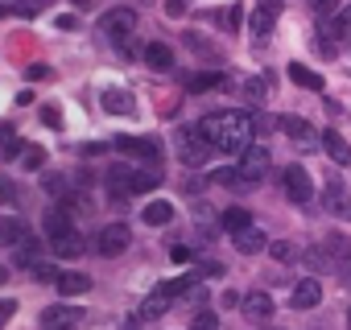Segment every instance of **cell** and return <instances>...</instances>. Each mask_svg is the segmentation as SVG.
Listing matches in <instances>:
<instances>
[{
  "mask_svg": "<svg viewBox=\"0 0 351 330\" xmlns=\"http://www.w3.org/2000/svg\"><path fill=\"white\" fill-rule=\"evenodd\" d=\"M21 165H25V170H42V165H46V153H42V149H25V153H21Z\"/></svg>",
  "mask_w": 351,
  "mask_h": 330,
  "instance_id": "d590c367",
  "label": "cell"
},
{
  "mask_svg": "<svg viewBox=\"0 0 351 330\" xmlns=\"http://www.w3.org/2000/svg\"><path fill=\"white\" fill-rule=\"evenodd\" d=\"M265 87H269V79H244L240 83V95L256 103V99H265Z\"/></svg>",
  "mask_w": 351,
  "mask_h": 330,
  "instance_id": "f546056e",
  "label": "cell"
},
{
  "mask_svg": "<svg viewBox=\"0 0 351 330\" xmlns=\"http://www.w3.org/2000/svg\"><path fill=\"white\" fill-rule=\"evenodd\" d=\"M322 199H326V211H330V215H343V219H351V207H347V194H343V190H339L335 182L326 186V194H322Z\"/></svg>",
  "mask_w": 351,
  "mask_h": 330,
  "instance_id": "484cf974",
  "label": "cell"
},
{
  "mask_svg": "<svg viewBox=\"0 0 351 330\" xmlns=\"http://www.w3.org/2000/svg\"><path fill=\"white\" fill-rule=\"evenodd\" d=\"M277 128H281V132H289L298 149H306V153H310V149H318V132H314L302 116H281V120H277Z\"/></svg>",
  "mask_w": 351,
  "mask_h": 330,
  "instance_id": "9c48e42d",
  "label": "cell"
},
{
  "mask_svg": "<svg viewBox=\"0 0 351 330\" xmlns=\"http://www.w3.org/2000/svg\"><path fill=\"white\" fill-rule=\"evenodd\" d=\"M281 186H285V194H289L298 207H306L310 194H314V182H310V174L302 170V165H285V170H281Z\"/></svg>",
  "mask_w": 351,
  "mask_h": 330,
  "instance_id": "3957f363",
  "label": "cell"
},
{
  "mask_svg": "<svg viewBox=\"0 0 351 330\" xmlns=\"http://www.w3.org/2000/svg\"><path fill=\"white\" fill-rule=\"evenodd\" d=\"M42 231H46V240L54 244V240H62V236H71V231H75V215H71L62 203H54V207L42 215Z\"/></svg>",
  "mask_w": 351,
  "mask_h": 330,
  "instance_id": "52a82bcc",
  "label": "cell"
},
{
  "mask_svg": "<svg viewBox=\"0 0 351 330\" xmlns=\"http://www.w3.org/2000/svg\"><path fill=\"white\" fill-rule=\"evenodd\" d=\"M273 21H277L273 13H265V9H256V13H252V21H248V29H252L256 38H265V34L273 29Z\"/></svg>",
  "mask_w": 351,
  "mask_h": 330,
  "instance_id": "f1b7e54d",
  "label": "cell"
},
{
  "mask_svg": "<svg viewBox=\"0 0 351 330\" xmlns=\"http://www.w3.org/2000/svg\"><path fill=\"white\" fill-rule=\"evenodd\" d=\"M322 301V285L314 281V277H306V281H298L293 285V297H289V305L293 309H314Z\"/></svg>",
  "mask_w": 351,
  "mask_h": 330,
  "instance_id": "4fadbf2b",
  "label": "cell"
},
{
  "mask_svg": "<svg viewBox=\"0 0 351 330\" xmlns=\"http://www.w3.org/2000/svg\"><path fill=\"white\" fill-rule=\"evenodd\" d=\"M199 285V277L191 272V277H178V281H165V285H157L149 297H145V305H141V322H153V318H161L173 301H178L182 293H191Z\"/></svg>",
  "mask_w": 351,
  "mask_h": 330,
  "instance_id": "7a4b0ae2",
  "label": "cell"
},
{
  "mask_svg": "<svg viewBox=\"0 0 351 330\" xmlns=\"http://www.w3.org/2000/svg\"><path fill=\"white\" fill-rule=\"evenodd\" d=\"M17 264H21V268H38V240L25 236V240L17 244Z\"/></svg>",
  "mask_w": 351,
  "mask_h": 330,
  "instance_id": "4316f807",
  "label": "cell"
},
{
  "mask_svg": "<svg viewBox=\"0 0 351 330\" xmlns=\"http://www.w3.org/2000/svg\"><path fill=\"white\" fill-rule=\"evenodd\" d=\"M261 9H265V13H273V17H277V13H281V0H261Z\"/></svg>",
  "mask_w": 351,
  "mask_h": 330,
  "instance_id": "7dc6e473",
  "label": "cell"
},
{
  "mask_svg": "<svg viewBox=\"0 0 351 330\" xmlns=\"http://www.w3.org/2000/svg\"><path fill=\"white\" fill-rule=\"evenodd\" d=\"M347 330H351V314H347Z\"/></svg>",
  "mask_w": 351,
  "mask_h": 330,
  "instance_id": "f5cc1de1",
  "label": "cell"
},
{
  "mask_svg": "<svg viewBox=\"0 0 351 330\" xmlns=\"http://www.w3.org/2000/svg\"><path fill=\"white\" fill-rule=\"evenodd\" d=\"M191 330H219L215 309H199V314H195V322H191Z\"/></svg>",
  "mask_w": 351,
  "mask_h": 330,
  "instance_id": "e575fe53",
  "label": "cell"
},
{
  "mask_svg": "<svg viewBox=\"0 0 351 330\" xmlns=\"http://www.w3.org/2000/svg\"><path fill=\"white\" fill-rule=\"evenodd\" d=\"M124 330H136V322H132V326H124Z\"/></svg>",
  "mask_w": 351,
  "mask_h": 330,
  "instance_id": "816d5d0a",
  "label": "cell"
},
{
  "mask_svg": "<svg viewBox=\"0 0 351 330\" xmlns=\"http://www.w3.org/2000/svg\"><path fill=\"white\" fill-rule=\"evenodd\" d=\"M195 277H223V264H219V260H203V264L195 268Z\"/></svg>",
  "mask_w": 351,
  "mask_h": 330,
  "instance_id": "74e56055",
  "label": "cell"
},
{
  "mask_svg": "<svg viewBox=\"0 0 351 330\" xmlns=\"http://www.w3.org/2000/svg\"><path fill=\"white\" fill-rule=\"evenodd\" d=\"M141 219H145L149 227H161V223L173 219V203H149V207L141 211Z\"/></svg>",
  "mask_w": 351,
  "mask_h": 330,
  "instance_id": "cb8c5ba5",
  "label": "cell"
},
{
  "mask_svg": "<svg viewBox=\"0 0 351 330\" xmlns=\"http://www.w3.org/2000/svg\"><path fill=\"white\" fill-rule=\"evenodd\" d=\"M339 268H343V281L351 285V260H347V264H339Z\"/></svg>",
  "mask_w": 351,
  "mask_h": 330,
  "instance_id": "681fc988",
  "label": "cell"
},
{
  "mask_svg": "<svg viewBox=\"0 0 351 330\" xmlns=\"http://www.w3.org/2000/svg\"><path fill=\"white\" fill-rule=\"evenodd\" d=\"M87 289H91V277H83V272H58V293L62 297H79Z\"/></svg>",
  "mask_w": 351,
  "mask_h": 330,
  "instance_id": "44dd1931",
  "label": "cell"
},
{
  "mask_svg": "<svg viewBox=\"0 0 351 330\" xmlns=\"http://www.w3.org/2000/svg\"><path fill=\"white\" fill-rule=\"evenodd\" d=\"M310 5H314V13H322V17H326V13H335V9H339V0H310Z\"/></svg>",
  "mask_w": 351,
  "mask_h": 330,
  "instance_id": "7bdbcfd3",
  "label": "cell"
},
{
  "mask_svg": "<svg viewBox=\"0 0 351 330\" xmlns=\"http://www.w3.org/2000/svg\"><path fill=\"white\" fill-rule=\"evenodd\" d=\"M34 277H38V281H58V272H54V264H42V260H38V268H34Z\"/></svg>",
  "mask_w": 351,
  "mask_h": 330,
  "instance_id": "60d3db41",
  "label": "cell"
},
{
  "mask_svg": "<svg viewBox=\"0 0 351 330\" xmlns=\"http://www.w3.org/2000/svg\"><path fill=\"white\" fill-rule=\"evenodd\" d=\"M232 240H236V252H240V256H256V252L269 248L265 231H256V227H248V231H240V236H232Z\"/></svg>",
  "mask_w": 351,
  "mask_h": 330,
  "instance_id": "e0dca14e",
  "label": "cell"
},
{
  "mask_svg": "<svg viewBox=\"0 0 351 330\" xmlns=\"http://www.w3.org/2000/svg\"><path fill=\"white\" fill-rule=\"evenodd\" d=\"M273 305H277V301H273L265 289H252L248 297H240V309H244L252 322H269V318H273Z\"/></svg>",
  "mask_w": 351,
  "mask_h": 330,
  "instance_id": "8fae6325",
  "label": "cell"
},
{
  "mask_svg": "<svg viewBox=\"0 0 351 330\" xmlns=\"http://www.w3.org/2000/svg\"><path fill=\"white\" fill-rule=\"evenodd\" d=\"M145 62H149L153 71H173V50H169L165 42H149V46H145Z\"/></svg>",
  "mask_w": 351,
  "mask_h": 330,
  "instance_id": "d6986e66",
  "label": "cell"
},
{
  "mask_svg": "<svg viewBox=\"0 0 351 330\" xmlns=\"http://www.w3.org/2000/svg\"><path fill=\"white\" fill-rule=\"evenodd\" d=\"M42 5H46V0H21V5H13V13H21V17H34Z\"/></svg>",
  "mask_w": 351,
  "mask_h": 330,
  "instance_id": "f35d334b",
  "label": "cell"
},
{
  "mask_svg": "<svg viewBox=\"0 0 351 330\" xmlns=\"http://www.w3.org/2000/svg\"><path fill=\"white\" fill-rule=\"evenodd\" d=\"M0 153H5V157H17V153H25L21 136H17V132H0Z\"/></svg>",
  "mask_w": 351,
  "mask_h": 330,
  "instance_id": "d6a6232c",
  "label": "cell"
},
{
  "mask_svg": "<svg viewBox=\"0 0 351 330\" xmlns=\"http://www.w3.org/2000/svg\"><path fill=\"white\" fill-rule=\"evenodd\" d=\"M46 190H50L54 199H66V178H62V174H50V178H46Z\"/></svg>",
  "mask_w": 351,
  "mask_h": 330,
  "instance_id": "8d00e7d4",
  "label": "cell"
},
{
  "mask_svg": "<svg viewBox=\"0 0 351 330\" xmlns=\"http://www.w3.org/2000/svg\"><path fill=\"white\" fill-rule=\"evenodd\" d=\"M322 38H326V42H322V50L330 54L335 46H347V42H351V29L335 17V21H322Z\"/></svg>",
  "mask_w": 351,
  "mask_h": 330,
  "instance_id": "ac0fdd59",
  "label": "cell"
},
{
  "mask_svg": "<svg viewBox=\"0 0 351 330\" xmlns=\"http://www.w3.org/2000/svg\"><path fill=\"white\" fill-rule=\"evenodd\" d=\"M318 144L326 149V157H330L335 165H343V170L351 165V144H347V140H343L339 132H322V136H318Z\"/></svg>",
  "mask_w": 351,
  "mask_h": 330,
  "instance_id": "9a60e30c",
  "label": "cell"
},
{
  "mask_svg": "<svg viewBox=\"0 0 351 330\" xmlns=\"http://www.w3.org/2000/svg\"><path fill=\"white\" fill-rule=\"evenodd\" d=\"M99 29H104V38H112V42H128L132 29H136V13H132V9H112V13L99 21Z\"/></svg>",
  "mask_w": 351,
  "mask_h": 330,
  "instance_id": "5b68a950",
  "label": "cell"
},
{
  "mask_svg": "<svg viewBox=\"0 0 351 330\" xmlns=\"http://www.w3.org/2000/svg\"><path fill=\"white\" fill-rule=\"evenodd\" d=\"M0 199H5V203H13V199H17V186H13L9 178H0Z\"/></svg>",
  "mask_w": 351,
  "mask_h": 330,
  "instance_id": "ee69618b",
  "label": "cell"
},
{
  "mask_svg": "<svg viewBox=\"0 0 351 330\" xmlns=\"http://www.w3.org/2000/svg\"><path fill=\"white\" fill-rule=\"evenodd\" d=\"M128 244H132V231H128L124 223H108V227L95 236V252H99V256H120Z\"/></svg>",
  "mask_w": 351,
  "mask_h": 330,
  "instance_id": "8992f818",
  "label": "cell"
},
{
  "mask_svg": "<svg viewBox=\"0 0 351 330\" xmlns=\"http://www.w3.org/2000/svg\"><path fill=\"white\" fill-rule=\"evenodd\" d=\"M42 120H46L50 128H58V124H62V116H58V107H42Z\"/></svg>",
  "mask_w": 351,
  "mask_h": 330,
  "instance_id": "f6af8a7d",
  "label": "cell"
},
{
  "mask_svg": "<svg viewBox=\"0 0 351 330\" xmlns=\"http://www.w3.org/2000/svg\"><path fill=\"white\" fill-rule=\"evenodd\" d=\"M5 281H9V268H5V264H0V285H5Z\"/></svg>",
  "mask_w": 351,
  "mask_h": 330,
  "instance_id": "f907efd6",
  "label": "cell"
},
{
  "mask_svg": "<svg viewBox=\"0 0 351 330\" xmlns=\"http://www.w3.org/2000/svg\"><path fill=\"white\" fill-rule=\"evenodd\" d=\"M50 248H54V256H62V260H75V256H83V236H79V231H71V236L54 240Z\"/></svg>",
  "mask_w": 351,
  "mask_h": 330,
  "instance_id": "603a6c76",
  "label": "cell"
},
{
  "mask_svg": "<svg viewBox=\"0 0 351 330\" xmlns=\"http://www.w3.org/2000/svg\"><path fill=\"white\" fill-rule=\"evenodd\" d=\"M75 322H79L75 305H50V309H42V326L46 330H75Z\"/></svg>",
  "mask_w": 351,
  "mask_h": 330,
  "instance_id": "5bb4252c",
  "label": "cell"
},
{
  "mask_svg": "<svg viewBox=\"0 0 351 330\" xmlns=\"http://www.w3.org/2000/svg\"><path fill=\"white\" fill-rule=\"evenodd\" d=\"M157 182H161V174H157V170H149V174H141V170H136V174H128V190H136V194H141V190H153Z\"/></svg>",
  "mask_w": 351,
  "mask_h": 330,
  "instance_id": "83f0119b",
  "label": "cell"
},
{
  "mask_svg": "<svg viewBox=\"0 0 351 330\" xmlns=\"http://www.w3.org/2000/svg\"><path fill=\"white\" fill-rule=\"evenodd\" d=\"M17 314V301L9 297V301H0V326H9V318Z\"/></svg>",
  "mask_w": 351,
  "mask_h": 330,
  "instance_id": "b9f144b4",
  "label": "cell"
},
{
  "mask_svg": "<svg viewBox=\"0 0 351 330\" xmlns=\"http://www.w3.org/2000/svg\"><path fill=\"white\" fill-rule=\"evenodd\" d=\"M161 9H165V17H182L186 13V0H165Z\"/></svg>",
  "mask_w": 351,
  "mask_h": 330,
  "instance_id": "ab89813d",
  "label": "cell"
},
{
  "mask_svg": "<svg viewBox=\"0 0 351 330\" xmlns=\"http://www.w3.org/2000/svg\"><path fill=\"white\" fill-rule=\"evenodd\" d=\"M99 107H104L108 116H132V112H136L132 95H128V91H120V87H104V95H99Z\"/></svg>",
  "mask_w": 351,
  "mask_h": 330,
  "instance_id": "7c38bea8",
  "label": "cell"
},
{
  "mask_svg": "<svg viewBox=\"0 0 351 330\" xmlns=\"http://www.w3.org/2000/svg\"><path fill=\"white\" fill-rule=\"evenodd\" d=\"M219 83H223V79H219L215 71H211V75H191V79H186L191 91H211V87H219Z\"/></svg>",
  "mask_w": 351,
  "mask_h": 330,
  "instance_id": "4dcf8cb0",
  "label": "cell"
},
{
  "mask_svg": "<svg viewBox=\"0 0 351 330\" xmlns=\"http://www.w3.org/2000/svg\"><path fill=\"white\" fill-rule=\"evenodd\" d=\"M339 21H343V25H347V29H351V5H347V9H343V17H339Z\"/></svg>",
  "mask_w": 351,
  "mask_h": 330,
  "instance_id": "c3c4849f",
  "label": "cell"
},
{
  "mask_svg": "<svg viewBox=\"0 0 351 330\" xmlns=\"http://www.w3.org/2000/svg\"><path fill=\"white\" fill-rule=\"evenodd\" d=\"M211 178H215L219 186H232V190H236V186H252V182H244V178H240V170H215Z\"/></svg>",
  "mask_w": 351,
  "mask_h": 330,
  "instance_id": "836d02e7",
  "label": "cell"
},
{
  "mask_svg": "<svg viewBox=\"0 0 351 330\" xmlns=\"http://www.w3.org/2000/svg\"><path fill=\"white\" fill-rule=\"evenodd\" d=\"M25 75H29V79H50V66H29Z\"/></svg>",
  "mask_w": 351,
  "mask_h": 330,
  "instance_id": "bcb514c9",
  "label": "cell"
},
{
  "mask_svg": "<svg viewBox=\"0 0 351 330\" xmlns=\"http://www.w3.org/2000/svg\"><path fill=\"white\" fill-rule=\"evenodd\" d=\"M25 240V223L17 215H0V248H17Z\"/></svg>",
  "mask_w": 351,
  "mask_h": 330,
  "instance_id": "2e32d148",
  "label": "cell"
},
{
  "mask_svg": "<svg viewBox=\"0 0 351 330\" xmlns=\"http://www.w3.org/2000/svg\"><path fill=\"white\" fill-rule=\"evenodd\" d=\"M195 132L215 153H244L252 144V136H256V120L248 112H240V107H223V112H207Z\"/></svg>",
  "mask_w": 351,
  "mask_h": 330,
  "instance_id": "6da1fadb",
  "label": "cell"
},
{
  "mask_svg": "<svg viewBox=\"0 0 351 330\" xmlns=\"http://www.w3.org/2000/svg\"><path fill=\"white\" fill-rule=\"evenodd\" d=\"M285 71H289V79H293L298 87H306V91H322V75H314V71H306L302 62H289Z\"/></svg>",
  "mask_w": 351,
  "mask_h": 330,
  "instance_id": "7402d4cb",
  "label": "cell"
},
{
  "mask_svg": "<svg viewBox=\"0 0 351 330\" xmlns=\"http://www.w3.org/2000/svg\"><path fill=\"white\" fill-rule=\"evenodd\" d=\"M173 144H178V157H182L186 165H203V161H207V153H211L195 128H178V132H173Z\"/></svg>",
  "mask_w": 351,
  "mask_h": 330,
  "instance_id": "277c9868",
  "label": "cell"
},
{
  "mask_svg": "<svg viewBox=\"0 0 351 330\" xmlns=\"http://www.w3.org/2000/svg\"><path fill=\"white\" fill-rule=\"evenodd\" d=\"M116 149L128 153V157H145V161H157L161 157V144L153 136H116Z\"/></svg>",
  "mask_w": 351,
  "mask_h": 330,
  "instance_id": "30bf717a",
  "label": "cell"
},
{
  "mask_svg": "<svg viewBox=\"0 0 351 330\" xmlns=\"http://www.w3.org/2000/svg\"><path fill=\"white\" fill-rule=\"evenodd\" d=\"M302 260H306L310 268H318V272H339V260H335V256H330V252H326L322 244L306 248V252H302Z\"/></svg>",
  "mask_w": 351,
  "mask_h": 330,
  "instance_id": "ffe728a7",
  "label": "cell"
},
{
  "mask_svg": "<svg viewBox=\"0 0 351 330\" xmlns=\"http://www.w3.org/2000/svg\"><path fill=\"white\" fill-rule=\"evenodd\" d=\"M273 256H277L281 264H293V260H302V252H298L289 240H277V244H273Z\"/></svg>",
  "mask_w": 351,
  "mask_h": 330,
  "instance_id": "1f68e13d",
  "label": "cell"
},
{
  "mask_svg": "<svg viewBox=\"0 0 351 330\" xmlns=\"http://www.w3.org/2000/svg\"><path fill=\"white\" fill-rule=\"evenodd\" d=\"M269 149H261V144H248L244 153H240V178L244 182H261V174L269 170Z\"/></svg>",
  "mask_w": 351,
  "mask_h": 330,
  "instance_id": "ba28073f",
  "label": "cell"
},
{
  "mask_svg": "<svg viewBox=\"0 0 351 330\" xmlns=\"http://www.w3.org/2000/svg\"><path fill=\"white\" fill-rule=\"evenodd\" d=\"M265 330H277V326H265Z\"/></svg>",
  "mask_w": 351,
  "mask_h": 330,
  "instance_id": "db71d44e",
  "label": "cell"
},
{
  "mask_svg": "<svg viewBox=\"0 0 351 330\" xmlns=\"http://www.w3.org/2000/svg\"><path fill=\"white\" fill-rule=\"evenodd\" d=\"M223 227H228L232 236H240V231L252 227V215H248L244 207H232V211H223Z\"/></svg>",
  "mask_w": 351,
  "mask_h": 330,
  "instance_id": "d4e9b609",
  "label": "cell"
}]
</instances>
